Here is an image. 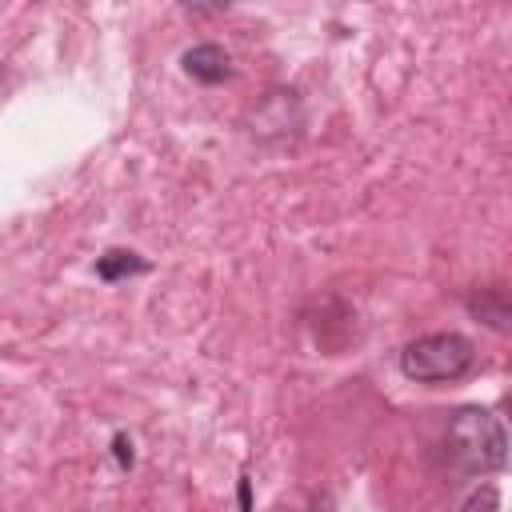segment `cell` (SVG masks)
<instances>
[{
	"label": "cell",
	"mask_w": 512,
	"mask_h": 512,
	"mask_svg": "<svg viewBox=\"0 0 512 512\" xmlns=\"http://www.w3.org/2000/svg\"><path fill=\"white\" fill-rule=\"evenodd\" d=\"M184 72L200 84H224L232 76V56L220 48V44H192L184 56H180Z\"/></svg>",
	"instance_id": "277c9868"
},
{
	"label": "cell",
	"mask_w": 512,
	"mask_h": 512,
	"mask_svg": "<svg viewBox=\"0 0 512 512\" xmlns=\"http://www.w3.org/2000/svg\"><path fill=\"white\" fill-rule=\"evenodd\" d=\"M460 512H500V492H496V484H480V488H472V492L464 496Z\"/></svg>",
	"instance_id": "8992f818"
},
{
	"label": "cell",
	"mask_w": 512,
	"mask_h": 512,
	"mask_svg": "<svg viewBox=\"0 0 512 512\" xmlns=\"http://www.w3.org/2000/svg\"><path fill=\"white\" fill-rule=\"evenodd\" d=\"M240 512H252V492H248V476H240Z\"/></svg>",
	"instance_id": "ba28073f"
},
{
	"label": "cell",
	"mask_w": 512,
	"mask_h": 512,
	"mask_svg": "<svg viewBox=\"0 0 512 512\" xmlns=\"http://www.w3.org/2000/svg\"><path fill=\"white\" fill-rule=\"evenodd\" d=\"M140 272H148V260L136 256V252H128V248H112V252H104L96 260V276L108 280V284H116L124 276H140Z\"/></svg>",
	"instance_id": "5b68a950"
},
{
	"label": "cell",
	"mask_w": 512,
	"mask_h": 512,
	"mask_svg": "<svg viewBox=\"0 0 512 512\" xmlns=\"http://www.w3.org/2000/svg\"><path fill=\"white\" fill-rule=\"evenodd\" d=\"M464 308H468L484 328H492V332H500V336L512 332V300H508V288H500V284L472 288L468 300H464Z\"/></svg>",
	"instance_id": "3957f363"
},
{
	"label": "cell",
	"mask_w": 512,
	"mask_h": 512,
	"mask_svg": "<svg viewBox=\"0 0 512 512\" xmlns=\"http://www.w3.org/2000/svg\"><path fill=\"white\" fill-rule=\"evenodd\" d=\"M476 368V344L460 332H428L400 348V372L416 384H452Z\"/></svg>",
	"instance_id": "7a4b0ae2"
},
{
	"label": "cell",
	"mask_w": 512,
	"mask_h": 512,
	"mask_svg": "<svg viewBox=\"0 0 512 512\" xmlns=\"http://www.w3.org/2000/svg\"><path fill=\"white\" fill-rule=\"evenodd\" d=\"M440 448H444L448 468L460 472V476H492V472H500L508 464L504 420L492 408H480V404L456 408L448 416Z\"/></svg>",
	"instance_id": "6da1fadb"
},
{
	"label": "cell",
	"mask_w": 512,
	"mask_h": 512,
	"mask_svg": "<svg viewBox=\"0 0 512 512\" xmlns=\"http://www.w3.org/2000/svg\"><path fill=\"white\" fill-rule=\"evenodd\" d=\"M112 448H116V460H120V464H132V440H128V436H116Z\"/></svg>",
	"instance_id": "52a82bcc"
}]
</instances>
